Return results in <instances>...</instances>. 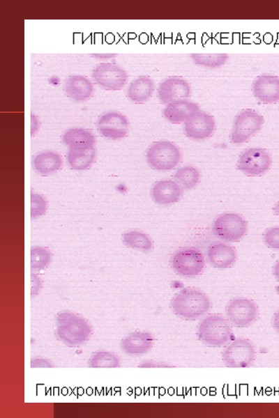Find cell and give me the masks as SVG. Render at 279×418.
Segmentation results:
<instances>
[{
    "mask_svg": "<svg viewBox=\"0 0 279 418\" xmlns=\"http://www.w3.org/2000/svg\"><path fill=\"white\" fill-rule=\"evenodd\" d=\"M211 307L209 297L202 291L192 287L182 288L170 301L172 312L187 320H196L204 316Z\"/></svg>",
    "mask_w": 279,
    "mask_h": 418,
    "instance_id": "6da1fadb",
    "label": "cell"
},
{
    "mask_svg": "<svg viewBox=\"0 0 279 418\" xmlns=\"http://www.w3.org/2000/svg\"><path fill=\"white\" fill-rule=\"evenodd\" d=\"M199 340L209 347H221L233 340L231 325L220 314H210L204 318L197 328Z\"/></svg>",
    "mask_w": 279,
    "mask_h": 418,
    "instance_id": "7a4b0ae2",
    "label": "cell"
},
{
    "mask_svg": "<svg viewBox=\"0 0 279 418\" xmlns=\"http://www.w3.org/2000/svg\"><path fill=\"white\" fill-rule=\"evenodd\" d=\"M91 328L82 317L68 311H62L56 316V335L63 343L77 346L89 337Z\"/></svg>",
    "mask_w": 279,
    "mask_h": 418,
    "instance_id": "3957f363",
    "label": "cell"
},
{
    "mask_svg": "<svg viewBox=\"0 0 279 418\" xmlns=\"http://www.w3.org/2000/svg\"><path fill=\"white\" fill-rule=\"evenodd\" d=\"M146 158L149 165L153 169L169 171L178 165L181 153L179 148L173 142L159 141L149 147Z\"/></svg>",
    "mask_w": 279,
    "mask_h": 418,
    "instance_id": "277c9868",
    "label": "cell"
},
{
    "mask_svg": "<svg viewBox=\"0 0 279 418\" xmlns=\"http://www.w3.org/2000/svg\"><path fill=\"white\" fill-rule=\"evenodd\" d=\"M221 358L226 367L247 368L253 365L256 351L250 340L238 338L227 344L222 353Z\"/></svg>",
    "mask_w": 279,
    "mask_h": 418,
    "instance_id": "5b68a950",
    "label": "cell"
},
{
    "mask_svg": "<svg viewBox=\"0 0 279 418\" xmlns=\"http://www.w3.org/2000/svg\"><path fill=\"white\" fill-rule=\"evenodd\" d=\"M172 267L180 276L193 277L200 274L205 267L202 252L194 247L178 249L171 259Z\"/></svg>",
    "mask_w": 279,
    "mask_h": 418,
    "instance_id": "8992f818",
    "label": "cell"
},
{
    "mask_svg": "<svg viewBox=\"0 0 279 418\" xmlns=\"http://www.w3.org/2000/svg\"><path fill=\"white\" fill-rule=\"evenodd\" d=\"M258 306L247 297H236L230 300L225 307V315L231 325L244 328L251 325L257 318Z\"/></svg>",
    "mask_w": 279,
    "mask_h": 418,
    "instance_id": "52a82bcc",
    "label": "cell"
},
{
    "mask_svg": "<svg viewBox=\"0 0 279 418\" xmlns=\"http://www.w3.org/2000/svg\"><path fill=\"white\" fill-rule=\"evenodd\" d=\"M264 122V116L255 110H242L233 122L230 135L232 142L236 144L246 142L261 129Z\"/></svg>",
    "mask_w": 279,
    "mask_h": 418,
    "instance_id": "ba28073f",
    "label": "cell"
},
{
    "mask_svg": "<svg viewBox=\"0 0 279 418\" xmlns=\"http://www.w3.org/2000/svg\"><path fill=\"white\" fill-rule=\"evenodd\" d=\"M248 223L239 214L225 213L219 215L213 224V232L219 239L227 242L240 240L246 233Z\"/></svg>",
    "mask_w": 279,
    "mask_h": 418,
    "instance_id": "9c48e42d",
    "label": "cell"
},
{
    "mask_svg": "<svg viewBox=\"0 0 279 418\" xmlns=\"http://www.w3.org/2000/svg\"><path fill=\"white\" fill-rule=\"evenodd\" d=\"M272 164L269 153L262 148H250L239 156L237 169L249 176H259L266 173Z\"/></svg>",
    "mask_w": 279,
    "mask_h": 418,
    "instance_id": "30bf717a",
    "label": "cell"
},
{
    "mask_svg": "<svg viewBox=\"0 0 279 418\" xmlns=\"http://www.w3.org/2000/svg\"><path fill=\"white\" fill-rule=\"evenodd\" d=\"M92 77L99 86L110 91L121 90L128 80L125 70L111 63L98 64L93 69Z\"/></svg>",
    "mask_w": 279,
    "mask_h": 418,
    "instance_id": "8fae6325",
    "label": "cell"
},
{
    "mask_svg": "<svg viewBox=\"0 0 279 418\" xmlns=\"http://www.w3.org/2000/svg\"><path fill=\"white\" fill-rule=\"evenodd\" d=\"M128 118L117 111H109L103 114L97 121L99 132L110 139H119L124 137L128 131Z\"/></svg>",
    "mask_w": 279,
    "mask_h": 418,
    "instance_id": "7c38bea8",
    "label": "cell"
},
{
    "mask_svg": "<svg viewBox=\"0 0 279 418\" xmlns=\"http://www.w3.org/2000/svg\"><path fill=\"white\" fill-rule=\"evenodd\" d=\"M216 123L209 114L198 111L183 123L186 135L194 140H203L210 137L214 132Z\"/></svg>",
    "mask_w": 279,
    "mask_h": 418,
    "instance_id": "4fadbf2b",
    "label": "cell"
},
{
    "mask_svg": "<svg viewBox=\"0 0 279 418\" xmlns=\"http://www.w3.org/2000/svg\"><path fill=\"white\" fill-rule=\"evenodd\" d=\"M191 93L188 82L181 77H172L164 79L158 86V98L163 103L187 99Z\"/></svg>",
    "mask_w": 279,
    "mask_h": 418,
    "instance_id": "5bb4252c",
    "label": "cell"
},
{
    "mask_svg": "<svg viewBox=\"0 0 279 418\" xmlns=\"http://www.w3.org/2000/svg\"><path fill=\"white\" fill-rule=\"evenodd\" d=\"M255 98L264 104L279 100V77L273 75H262L256 78L252 86Z\"/></svg>",
    "mask_w": 279,
    "mask_h": 418,
    "instance_id": "9a60e30c",
    "label": "cell"
},
{
    "mask_svg": "<svg viewBox=\"0 0 279 418\" xmlns=\"http://www.w3.org/2000/svg\"><path fill=\"white\" fill-rule=\"evenodd\" d=\"M209 263L219 269L230 268L236 260V252L234 247L220 242L211 243L206 251Z\"/></svg>",
    "mask_w": 279,
    "mask_h": 418,
    "instance_id": "2e32d148",
    "label": "cell"
},
{
    "mask_svg": "<svg viewBox=\"0 0 279 418\" xmlns=\"http://www.w3.org/2000/svg\"><path fill=\"white\" fill-rule=\"evenodd\" d=\"M199 111L197 104L187 99L172 102L165 107L163 116L169 122L180 124Z\"/></svg>",
    "mask_w": 279,
    "mask_h": 418,
    "instance_id": "e0dca14e",
    "label": "cell"
},
{
    "mask_svg": "<svg viewBox=\"0 0 279 418\" xmlns=\"http://www.w3.org/2000/svg\"><path fill=\"white\" fill-rule=\"evenodd\" d=\"M153 201L160 205H168L177 202L181 197L182 188L175 181L162 180L156 182L151 188Z\"/></svg>",
    "mask_w": 279,
    "mask_h": 418,
    "instance_id": "ac0fdd59",
    "label": "cell"
},
{
    "mask_svg": "<svg viewBox=\"0 0 279 418\" xmlns=\"http://www.w3.org/2000/svg\"><path fill=\"white\" fill-rule=\"evenodd\" d=\"M153 336L148 332H135L123 339L121 343V350L129 355L146 353L153 346Z\"/></svg>",
    "mask_w": 279,
    "mask_h": 418,
    "instance_id": "d6986e66",
    "label": "cell"
},
{
    "mask_svg": "<svg viewBox=\"0 0 279 418\" xmlns=\"http://www.w3.org/2000/svg\"><path fill=\"white\" fill-rule=\"evenodd\" d=\"M66 94L72 99L81 102L88 99L93 91L91 82L82 75H72L64 83Z\"/></svg>",
    "mask_w": 279,
    "mask_h": 418,
    "instance_id": "ffe728a7",
    "label": "cell"
},
{
    "mask_svg": "<svg viewBox=\"0 0 279 418\" xmlns=\"http://www.w3.org/2000/svg\"><path fill=\"white\" fill-rule=\"evenodd\" d=\"M155 84L152 79L140 76L133 79L127 89L128 98L135 103H144L152 96Z\"/></svg>",
    "mask_w": 279,
    "mask_h": 418,
    "instance_id": "44dd1931",
    "label": "cell"
},
{
    "mask_svg": "<svg viewBox=\"0 0 279 418\" xmlns=\"http://www.w3.org/2000/svg\"><path fill=\"white\" fill-rule=\"evenodd\" d=\"M62 141L69 148H94L96 142L94 136L83 128L66 130L62 136Z\"/></svg>",
    "mask_w": 279,
    "mask_h": 418,
    "instance_id": "7402d4cb",
    "label": "cell"
},
{
    "mask_svg": "<svg viewBox=\"0 0 279 418\" xmlns=\"http://www.w3.org/2000/svg\"><path fill=\"white\" fill-rule=\"evenodd\" d=\"M62 165L61 156L54 151H43L33 158L34 169L41 175H48L59 170Z\"/></svg>",
    "mask_w": 279,
    "mask_h": 418,
    "instance_id": "603a6c76",
    "label": "cell"
},
{
    "mask_svg": "<svg viewBox=\"0 0 279 418\" xmlns=\"http://www.w3.org/2000/svg\"><path fill=\"white\" fill-rule=\"evenodd\" d=\"M96 157L94 148H69L67 161L71 169L85 170L93 162Z\"/></svg>",
    "mask_w": 279,
    "mask_h": 418,
    "instance_id": "cb8c5ba5",
    "label": "cell"
},
{
    "mask_svg": "<svg viewBox=\"0 0 279 418\" xmlns=\"http://www.w3.org/2000/svg\"><path fill=\"white\" fill-rule=\"evenodd\" d=\"M176 183L185 189L194 188L199 182V171L194 167L186 166L179 169L174 175Z\"/></svg>",
    "mask_w": 279,
    "mask_h": 418,
    "instance_id": "d4e9b609",
    "label": "cell"
},
{
    "mask_svg": "<svg viewBox=\"0 0 279 418\" xmlns=\"http://www.w3.org/2000/svg\"><path fill=\"white\" fill-rule=\"evenodd\" d=\"M123 242L127 246L143 251H149L153 248L150 237L144 233L131 231L123 234Z\"/></svg>",
    "mask_w": 279,
    "mask_h": 418,
    "instance_id": "484cf974",
    "label": "cell"
},
{
    "mask_svg": "<svg viewBox=\"0 0 279 418\" xmlns=\"http://www.w3.org/2000/svg\"><path fill=\"white\" fill-rule=\"evenodd\" d=\"M194 63L206 68H218L225 65L229 59L225 53L218 54H191L190 55Z\"/></svg>",
    "mask_w": 279,
    "mask_h": 418,
    "instance_id": "4316f807",
    "label": "cell"
},
{
    "mask_svg": "<svg viewBox=\"0 0 279 418\" xmlns=\"http://www.w3.org/2000/svg\"><path fill=\"white\" fill-rule=\"evenodd\" d=\"M50 251L47 247H34L31 249V267L34 270H42L50 263Z\"/></svg>",
    "mask_w": 279,
    "mask_h": 418,
    "instance_id": "83f0119b",
    "label": "cell"
},
{
    "mask_svg": "<svg viewBox=\"0 0 279 418\" xmlns=\"http://www.w3.org/2000/svg\"><path fill=\"white\" fill-rule=\"evenodd\" d=\"M89 364L92 367H116L119 364L116 355L108 352H98L90 358Z\"/></svg>",
    "mask_w": 279,
    "mask_h": 418,
    "instance_id": "f1b7e54d",
    "label": "cell"
},
{
    "mask_svg": "<svg viewBox=\"0 0 279 418\" xmlns=\"http://www.w3.org/2000/svg\"><path fill=\"white\" fill-rule=\"evenodd\" d=\"M47 209V203L45 199L38 194H31V215L36 217L43 215Z\"/></svg>",
    "mask_w": 279,
    "mask_h": 418,
    "instance_id": "f546056e",
    "label": "cell"
},
{
    "mask_svg": "<svg viewBox=\"0 0 279 418\" xmlns=\"http://www.w3.org/2000/svg\"><path fill=\"white\" fill-rule=\"evenodd\" d=\"M266 246L274 250H279V226L269 228L264 235Z\"/></svg>",
    "mask_w": 279,
    "mask_h": 418,
    "instance_id": "4dcf8cb0",
    "label": "cell"
},
{
    "mask_svg": "<svg viewBox=\"0 0 279 418\" xmlns=\"http://www.w3.org/2000/svg\"><path fill=\"white\" fill-rule=\"evenodd\" d=\"M31 367H50V363L43 359H34L31 362Z\"/></svg>",
    "mask_w": 279,
    "mask_h": 418,
    "instance_id": "1f68e13d",
    "label": "cell"
},
{
    "mask_svg": "<svg viewBox=\"0 0 279 418\" xmlns=\"http://www.w3.org/2000/svg\"><path fill=\"white\" fill-rule=\"evenodd\" d=\"M272 325L275 330L279 334V309L273 314Z\"/></svg>",
    "mask_w": 279,
    "mask_h": 418,
    "instance_id": "d6a6232c",
    "label": "cell"
},
{
    "mask_svg": "<svg viewBox=\"0 0 279 418\" xmlns=\"http://www.w3.org/2000/svg\"><path fill=\"white\" fill-rule=\"evenodd\" d=\"M141 366H144V367H157V366H160V367H164V366H169L167 364H165V363H161V362H146L143 364H141Z\"/></svg>",
    "mask_w": 279,
    "mask_h": 418,
    "instance_id": "836d02e7",
    "label": "cell"
},
{
    "mask_svg": "<svg viewBox=\"0 0 279 418\" xmlns=\"http://www.w3.org/2000/svg\"><path fill=\"white\" fill-rule=\"evenodd\" d=\"M91 56L96 57L98 59H109L117 56L116 54H93Z\"/></svg>",
    "mask_w": 279,
    "mask_h": 418,
    "instance_id": "e575fe53",
    "label": "cell"
},
{
    "mask_svg": "<svg viewBox=\"0 0 279 418\" xmlns=\"http://www.w3.org/2000/svg\"><path fill=\"white\" fill-rule=\"evenodd\" d=\"M273 274L275 278L279 281V260L276 261L273 267Z\"/></svg>",
    "mask_w": 279,
    "mask_h": 418,
    "instance_id": "d590c367",
    "label": "cell"
},
{
    "mask_svg": "<svg viewBox=\"0 0 279 418\" xmlns=\"http://www.w3.org/2000/svg\"><path fill=\"white\" fill-rule=\"evenodd\" d=\"M273 211L275 215L279 216V201L276 203L273 206Z\"/></svg>",
    "mask_w": 279,
    "mask_h": 418,
    "instance_id": "8d00e7d4",
    "label": "cell"
}]
</instances>
